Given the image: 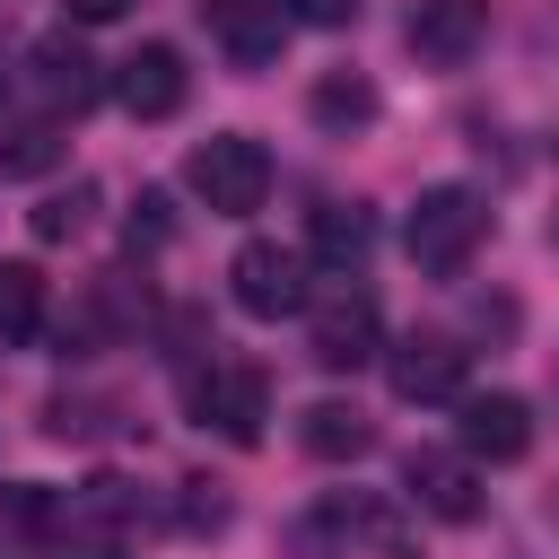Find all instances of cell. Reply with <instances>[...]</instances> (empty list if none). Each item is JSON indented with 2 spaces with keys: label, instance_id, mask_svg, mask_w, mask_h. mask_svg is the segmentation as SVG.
I'll list each match as a JSON object with an SVG mask.
<instances>
[{
  "label": "cell",
  "instance_id": "obj_2",
  "mask_svg": "<svg viewBox=\"0 0 559 559\" xmlns=\"http://www.w3.org/2000/svg\"><path fill=\"white\" fill-rule=\"evenodd\" d=\"M183 183H192V201H210V218H253L271 201V148L253 131H210L183 157Z\"/></svg>",
  "mask_w": 559,
  "mask_h": 559
},
{
  "label": "cell",
  "instance_id": "obj_19",
  "mask_svg": "<svg viewBox=\"0 0 559 559\" xmlns=\"http://www.w3.org/2000/svg\"><path fill=\"white\" fill-rule=\"evenodd\" d=\"M122 236H131V253H157V245H175L166 192H140V201H131V218H122Z\"/></svg>",
  "mask_w": 559,
  "mask_h": 559
},
{
  "label": "cell",
  "instance_id": "obj_10",
  "mask_svg": "<svg viewBox=\"0 0 559 559\" xmlns=\"http://www.w3.org/2000/svg\"><path fill=\"white\" fill-rule=\"evenodd\" d=\"M201 17H210V35L227 44L236 70H271L280 44H288V26H297L280 0H201Z\"/></svg>",
  "mask_w": 559,
  "mask_h": 559
},
{
  "label": "cell",
  "instance_id": "obj_15",
  "mask_svg": "<svg viewBox=\"0 0 559 559\" xmlns=\"http://www.w3.org/2000/svg\"><path fill=\"white\" fill-rule=\"evenodd\" d=\"M297 445H306L314 463H358V454L376 445V419H367L358 402H314V411L297 419Z\"/></svg>",
  "mask_w": 559,
  "mask_h": 559
},
{
  "label": "cell",
  "instance_id": "obj_12",
  "mask_svg": "<svg viewBox=\"0 0 559 559\" xmlns=\"http://www.w3.org/2000/svg\"><path fill=\"white\" fill-rule=\"evenodd\" d=\"M26 61H35V87H44L52 105H70V114H79V105H96V96L114 87V79L87 61V44H79V35H44Z\"/></svg>",
  "mask_w": 559,
  "mask_h": 559
},
{
  "label": "cell",
  "instance_id": "obj_17",
  "mask_svg": "<svg viewBox=\"0 0 559 559\" xmlns=\"http://www.w3.org/2000/svg\"><path fill=\"white\" fill-rule=\"evenodd\" d=\"M87 210H96V183H70V192H44L26 227H35V245H70L87 227Z\"/></svg>",
  "mask_w": 559,
  "mask_h": 559
},
{
  "label": "cell",
  "instance_id": "obj_22",
  "mask_svg": "<svg viewBox=\"0 0 559 559\" xmlns=\"http://www.w3.org/2000/svg\"><path fill=\"white\" fill-rule=\"evenodd\" d=\"M280 9H288L297 26H358V9H367V0H280Z\"/></svg>",
  "mask_w": 559,
  "mask_h": 559
},
{
  "label": "cell",
  "instance_id": "obj_11",
  "mask_svg": "<svg viewBox=\"0 0 559 559\" xmlns=\"http://www.w3.org/2000/svg\"><path fill=\"white\" fill-rule=\"evenodd\" d=\"M463 367H472V358H463L445 332H411V341L384 358V376H393L402 402H454V393H463Z\"/></svg>",
  "mask_w": 559,
  "mask_h": 559
},
{
  "label": "cell",
  "instance_id": "obj_4",
  "mask_svg": "<svg viewBox=\"0 0 559 559\" xmlns=\"http://www.w3.org/2000/svg\"><path fill=\"white\" fill-rule=\"evenodd\" d=\"M227 288H236V306H245L253 323H280V314H297V306H306V253H288V245L253 236V245H236Z\"/></svg>",
  "mask_w": 559,
  "mask_h": 559
},
{
  "label": "cell",
  "instance_id": "obj_14",
  "mask_svg": "<svg viewBox=\"0 0 559 559\" xmlns=\"http://www.w3.org/2000/svg\"><path fill=\"white\" fill-rule=\"evenodd\" d=\"M306 122L332 131V140L367 131V122H376V79H358V70H323V79L306 87Z\"/></svg>",
  "mask_w": 559,
  "mask_h": 559
},
{
  "label": "cell",
  "instance_id": "obj_8",
  "mask_svg": "<svg viewBox=\"0 0 559 559\" xmlns=\"http://www.w3.org/2000/svg\"><path fill=\"white\" fill-rule=\"evenodd\" d=\"M402 489H411V507H419V515H437V524H472V515L489 507V489H480L472 454H437V445H419V454L402 463Z\"/></svg>",
  "mask_w": 559,
  "mask_h": 559
},
{
  "label": "cell",
  "instance_id": "obj_23",
  "mask_svg": "<svg viewBox=\"0 0 559 559\" xmlns=\"http://www.w3.org/2000/svg\"><path fill=\"white\" fill-rule=\"evenodd\" d=\"M70 9V26H114V17H131V0H61Z\"/></svg>",
  "mask_w": 559,
  "mask_h": 559
},
{
  "label": "cell",
  "instance_id": "obj_6",
  "mask_svg": "<svg viewBox=\"0 0 559 559\" xmlns=\"http://www.w3.org/2000/svg\"><path fill=\"white\" fill-rule=\"evenodd\" d=\"M402 35H411V52H419L428 70H463V61L489 44V0H411Z\"/></svg>",
  "mask_w": 559,
  "mask_h": 559
},
{
  "label": "cell",
  "instance_id": "obj_5",
  "mask_svg": "<svg viewBox=\"0 0 559 559\" xmlns=\"http://www.w3.org/2000/svg\"><path fill=\"white\" fill-rule=\"evenodd\" d=\"M454 428L472 463H524L533 454V402L524 393H454Z\"/></svg>",
  "mask_w": 559,
  "mask_h": 559
},
{
  "label": "cell",
  "instance_id": "obj_7",
  "mask_svg": "<svg viewBox=\"0 0 559 559\" xmlns=\"http://www.w3.org/2000/svg\"><path fill=\"white\" fill-rule=\"evenodd\" d=\"M114 96H122V114H131V122H166V114H183L192 70H183V52H175V44H140V52H122V61H114Z\"/></svg>",
  "mask_w": 559,
  "mask_h": 559
},
{
  "label": "cell",
  "instance_id": "obj_1",
  "mask_svg": "<svg viewBox=\"0 0 559 559\" xmlns=\"http://www.w3.org/2000/svg\"><path fill=\"white\" fill-rule=\"evenodd\" d=\"M480 236H489V201H480L472 183H428V192L411 201V218H402L411 262L437 271V280H454V271L480 253Z\"/></svg>",
  "mask_w": 559,
  "mask_h": 559
},
{
  "label": "cell",
  "instance_id": "obj_13",
  "mask_svg": "<svg viewBox=\"0 0 559 559\" xmlns=\"http://www.w3.org/2000/svg\"><path fill=\"white\" fill-rule=\"evenodd\" d=\"M306 253H314L332 280H358V271H367V253H376V210H358V201H332V210H314V236H306Z\"/></svg>",
  "mask_w": 559,
  "mask_h": 559
},
{
  "label": "cell",
  "instance_id": "obj_21",
  "mask_svg": "<svg viewBox=\"0 0 559 559\" xmlns=\"http://www.w3.org/2000/svg\"><path fill=\"white\" fill-rule=\"evenodd\" d=\"M183 524H192V533H218V524H227V498H218L210 480H183Z\"/></svg>",
  "mask_w": 559,
  "mask_h": 559
},
{
  "label": "cell",
  "instance_id": "obj_18",
  "mask_svg": "<svg viewBox=\"0 0 559 559\" xmlns=\"http://www.w3.org/2000/svg\"><path fill=\"white\" fill-rule=\"evenodd\" d=\"M52 166H61V131H52V122L0 131V175H52Z\"/></svg>",
  "mask_w": 559,
  "mask_h": 559
},
{
  "label": "cell",
  "instance_id": "obj_24",
  "mask_svg": "<svg viewBox=\"0 0 559 559\" xmlns=\"http://www.w3.org/2000/svg\"><path fill=\"white\" fill-rule=\"evenodd\" d=\"M0 96H9V61H0Z\"/></svg>",
  "mask_w": 559,
  "mask_h": 559
},
{
  "label": "cell",
  "instance_id": "obj_20",
  "mask_svg": "<svg viewBox=\"0 0 559 559\" xmlns=\"http://www.w3.org/2000/svg\"><path fill=\"white\" fill-rule=\"evenodd\" d=\"M44 428H52V437H96V428H105V402H70V393H61V402H44Z\"/></svg>",
  "mask_w": 559,
  "mask_h": 559
},
{
  "label": "cell",
  "instance_id": "obj_3",
  "mask_svg": "<svg viewBox=\"0 0 559 559\" xmlns=\"http://www.w3.org/2000/svg\"><path fill=\"white\" fill-rule=\"evenodd\" d=\"M183 402H192V419L218 428L227 445H262V419H271V384H262V367H245V358H210V367H192Z\"/></svg>",
  "mask_w": 559,
  "mask_h": 559
},
{
  "label": "cell",
  "instance_id": "obj_16",
  "mask_svg": "<svg viewBox=\"0 0 559 559\" xmlns=\"http://www.w3.org/2000/svg\"><path fill=\"white\" fill-rule=\"evenodd\" d=\"M44 332V271L35 262H0V341H35Z\"/></svg>",
  "mask_w": 559,
  "mask_h": 559
},
{
  "label": "cell",
  "instance_id": "obj_9",
  "mask_svg": "<svg viewBox=\"0 0 559 559\" xmlns=\"http://www.w3.org/2000/svg\"><path fill=\"white\" fill-rule=\"evenodd\" d=\"M376 341H384V314H376V297L367 288H341V297H323V314H314V367H332V376H358L367 358H376Z\"/></svg>",
  "mask_w": 559,
  "mask_h": 559
}]
</instances>
